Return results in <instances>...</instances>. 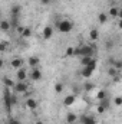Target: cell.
Returning a JSON list of instances; mask_svg holds the SVG:
<instances>
[{
	"label": "cell",
	"instance_id": "obj_29",
	"mask_svg": "<svg viewBox=\"0 0 122 124\" xmlns=\"http://www.w3.org/2000/svg\"><path fill=\"white\" fill-rule=\"evenodd\" d=\"M55 91L58 94H61L63 91V84L62 82H58V84H55Z\"/></svg>",
	"mask_w": 122,
	"mask_h": 124
},
{
	"label": "cell",
	"instance_id": "obj_17",
	"mask_svg": "<svg viewBox=\"0 0 122 124\" xmlns=\"http://www.w3.org/2000/svg\"><path fill=\"white\" fill-rule=\"evenodd\" d=\"M27 62H29V65H30L32 68H36V66L40 63V59H39V56H30Z\"/></svg>",
	"mask_w": 122,
	"mask_h": 124
},
{
	"label": "cell",
	"instance_id": "obj_16",
	"mask_svg": "<svg viewBox=\"0 0 122 124\" xmlns=\"http://www.w3.org/2000/svg\"><path fill=\"white\" fill-rule=\"evenodd\" d=\"M22 65H23V59H22V58H14V59L12 61V66H13L14 69L22 68Z\"/></svg>",
	"mask_w": 122,
	"mask_h": 124
},
{
	"label": "cell",
	"instance_id": "obj_11",
	"mask_svg": "<svg viewBox=\"0 0 122 124\" xmlns=\"http://www.w3.org/2000/svg\"><path fill=\"white\" fill-rule=\"evenodd\" d=\"M26 107L30 108V110H36L37 108V101L34 98H27L26 100Z\"/></svg>",
	"mask_w": 122,
	"mask_h": 124
},
{
	"label": "cell",
	"instance_id": "obj_2",
	"mask_svg": "<svg viewBox=\"0 0 122 124\" xmlns=\"http://www.w3.org/2000/svg\"><path fill=\"white\" fill-rule=\"evenodd\" d=\"M73 55H79V56H92L93 55V48L92 46H81V48H75Z\"/></svg>",
	"mask_w": 122,
	"mask_h": 124
},
{
	"label": "cell",
	"instance_id": "obj_5",
	"mask_svg": "<svg viewBox=\"0 0 122 124\" xmlns=\"http://www.w3.org/2000/svg\"><path fill=\"white\" fill-rule=\"evenodd\" d=\"M81 63L82 66H91L92 69H96V61L93 59V56H82Z\"/></svg>",
	"mask_w": 122,
	"mask_h": 124
},
{
	"label": "cell",
	"instance_id": "obj_1",
	"mask_svg": "<svg viewBox=\"0 0 122 124\" xmlns=\"http://www.w3.org/2000/svg\"><path fill=\"white\" fill-rule=\"evenodd\" d=\"M55 28L59 32H62V33H69V32L73 29V23L70 20H68V19H63V20H59L55 25Z\"/></svg>",
	"mask_w": 122,
	"mask_h": 124
},
{
	"label": "cell",
	"instance_id": "obj_22",
	"mask_svg": "<svg viewBox=\"0 0 122 124\" xmlns=\"http://www.w3.org/2000/svg\"><path fill=\"white\" fill-rule=\"evenodd\" d=\"M106 20H108V15L106 13H99L98 15V22L99 23H106Z\"/></svg>",
	"mask_w": 122,
	"mask_h": 124
},
{
	"label": "cell",
	"instance_id": "obj_27",
	"mask_svg": "<svg viewBox=\"0 0 122 124\" xmlns=\"http://www.w3.org/2000/svg\"><path fill=\"white\" fill-rule=\"evenodd\" d=\"M93 88H95V84H93V82H85V85H83V90H85V91H88V93L92 91Z\"/></svg>",
	"mask_w": 122,
	"mask_h": 124
},
{
	"label": "cell",
	"instance_id": "obj_39",
	"mask_svg": "<svg viewBox=\"0 0 122 124\" xmlns=\"http://www.w3.org/2000/svg\"><path fill=\"white\" fill-rule=\"evenodd\" d=\"M0 17H1V10H0Z\"/></svg>",
	"mask_w": 122,
	"mask_h": 124
},
{
	"label": "cell",
	"instance_id": "obj_12",
	"mask_svg": "<svg viewBox=\"0 0 122 124\" xmlns=\"http://www.w3.org/2000/svg\"><path fill=\"white\" fill-rule=\"evenodd\" d=\"M20 12H22V6H20V4H13V6H12V9H10L12 16H19V15H20Z\"/></svg>",
	"mask_w": 122,
	"mask_h": 124
},
{
	"label": "cell",
	"instance_id": "obj_3",
	"mask_svg": "<svg viewBox=\"0 0 122 124\" xmlns=\"http://www.w3.org/2000/svg\"><path fill=\"white\" fill-rule=\"evenodd\" d=\"M3 100H4V107H6V111H10L12 110V93L7 87H4V93H3Z\"/></svg>",
	"mask_w": 122,
	"mask_h": 124
},
{
	"label": "cell",
	"instance_id": "obj_8",
	"mask_svg": "<svg viewBox=\"0 0 122 124\" xmlns=\"http://www.w3.org/2000/svg\"><path fill=\"white\" fill-rule=\"evenodd\" d=\"M53 36V26H46L45 29H43V39H50Z\"/></svg>",
	"mask_w": 122,
	"mask_h": 124
},
{
	"label": "cell",
	"instance_id": "obj_31",
	"mask_svg": "<svg viewBox=\"0 0 122 124\" xmlns=\"http://www.w3.org/2000/svg\"><path fill=\"white\" fill-rule=\"evenodd\" d=\"M7 45H9V42H6V40L0 42V52H4L7 49Z\"/></svg>",
	"mask_w": 122,
	"mask_h": 124
},
{
	"label": "cell",
	"instance_id": "obj_23",
	"mask_svg": "<svg viewBox=\"0 0 122 124\" xmlns=\"http://www.w3.org/2000/svg\"><path fill=\"white\" fill-rule=\"evenodd\" d=\"M82 124H96V120L93 117H83L82 118Z\"/></svg>",
	"mask_w": 122,
	"mask_h": 124
},
{
	"label": "cell",
	"instance_id": "obj_7",
	"mask_svg": "<svg viewBox=\"0 0 122 124\" xmlns=\"http://www.w3.org/2000/svg\"><path fill=\"white\" fill-rule=\"evenodd\" d=\"M30 79L32 81H39L42 79V71L39 68H33L30 71Z\"/></svg>",
	"mask_w": 122,
	"mask_h": 124
},
{
	"label": "cell",
	"instance_id": "obj_6",
	"mask_svg": "<svg viewBox=\"0 0 122 124\" xmlns=\"http://www.w3.org/2000/svg\"><path fill=\"white\" fill-rule=\"evenodd\" d=\"M75 101H76V95L75 94H70V95H68V97L63 98V105L65 107H70V105L75 104Z\"/></svg>",
	"mask_w": 122,
	"mask_h": 124
},
{
	"label": "cell",
	"instance_id": "obj_9",
	"mask_svg": "<svg viewBox=\"0 0 122 124\" xmlns=\"http://www.w3.org/2000/svg\"><path fill=\"white\" fill-rule=\"evenodd\" d=\"M93 71H95V69H92L91 66H83V69H82L81 75H82L83 78H91L92 74H93Z\"/></svg>",
	"mask_w": 122,
	"mask_h": 124
},
{
	"label": "cell",
	"instance_id": "obj_21",
	"mask_svg": "<svg viewBox=\"0 0 122 124\" xmlns=\"http://www.w3.org/2000/svg\"><path fill=\"white\" fill-rule=\"evenodd\" d=\"M99 38V32L96 31V29H92L91 32H89V39L91 40H96Z\"/></svg>",
	"mask_w": 122,
	"mask_h": 124
},
{
	"label": "cell",
	"instance_id": "obj_4",
	"mask_svg": "<svg viewBox=\"0 0 122 124\" xmlns=\"http://www.w3.org/2000/svg\"><path fill=\"white\" fill-rule=\"evenodd\" d=\"M14 93L16 94H23V93H26L27 91V88H29V85L25 82V81H17L16 84H14Z\"/></svg>",
	"mask_w": 122,
	"mask_h": 124
},
{
	"label": "cell",
	"instance_id": "obj_19",
	"mask_svg": "<svg viewBox=\"0 0 122 124\" xmlns=\"http://www.w3.org/2000/svg\"><path fill=\"white\" fill-rule=\"evenodd\" d=\"M108 16H111V17H119V9L118 7H111Z\"/></svg>",
	"mask_w": 122,
	"mask_h": 124
},
{
	"label": "cell",
	"instance_id": "obj_28",
	"mask_svg": "<svg viewBox=\"0 0 122 124\" xmlns=\"http://www.w3.org/2000/svg\"><path fill=\"white\" fill-rule=\"evenodd\" d=\"M73 51H75V48H73V46L66 48V51H65V56H72V55H73Z\"/></svg>",
	"mask_w": 122,
	"mask_h": 124
},
{
	"label": "cell",
	"instance_id": "obj_15",
	"mask_svg": "<svg viewBox=\"0 0 122 124\" xmlns=\"http://www.w3.org/2000/svg\"><path fill=\"white\" fill-rule=\"evenodd\" d=\"M3 84H4V87H7V88H13L16 82H14L12 78H9V77H4V78H3Z\"/></svg>",
	"mask_w": 122,
	"mask_h": 124
},
{
	"label": "cell",
	"instance_id": "obj_37",
	"mask_svg": "<svg viewBox=\"0 0 122 124\" xmlns=\"http://www.w3.org/2000/svg\"><path fill=\"white\" fill-rule=\"evenodd\" d=\"M3 65H4V61H3V59H0V69L3 68Z\"/></svg>",
	"mask_w": 122,
	"mask_h": 124
},
{
	"label": "cell",
	"instance_id": "obj_35",
	"mask_svg": "<svg viewBox=\"0 0 122 124\" xmlns=\"http://www.w3.org/2000/svg\"><path fill=\"white\" fill-rule=\"evenodd\" d=\"M9 124H20V121H19V120H10Z\"/></svg>",
	"mask_w": 122,
	"mask_h": 124
},
{
	"label": "cell",
	"instance_id": "obj_10",
	"mask_svg": "<svg viewBox=\"0 0 122 124\" xmlns=\"http://www.w3.org/2000/svg\"><path fill=\"white\" fill-rule=\"evenodd\" d=\"M16 77H17V81H25L26 77H27V72H26L23 68H19L17 72H16Z\"/></svg>",
	"mask_w": 122,
	"mask_h": 124
},
{
	"label": "cell",
	"instance_id": "obj_32",
	"mask_svg": "<svg viewBox=\"0 0 122 124\" xmlns=\"http://www.w3.org/2000/svg\"><path fill=\"white\" fill-rule=\"evenodd\" d=\"M14 104H17V97L14 94H12V105H14Z\"/></svg>",
	"mask_w": 122,
	"mask_h": 124
},
{
	"label": "cell",
	"instance_id": "obj_20",
	"mask_svg": "<svg viewBox=\"0 0 122 124\" xmlns=\"http://www.w3.org/2000/svg\"><path fill=\"white\" fill-rule=\"evenodd\" d=\"M20 36L22 38H30L32 36V29L30 28H23V31L20 33Z\"/></svg>",
	"mask_w": 122,
	"mask_h": 124
},
{
	"label": "cell",
	"instance_id": "obj_13",
	"mask_svg": "<svg viewBox=\"0 0 122 124\" xmlns=\"http://www.w3.org/2000/svg\"><path fill=\"white\" fill-rule=\"evenodd\" d=\"M12 26H10V22L9 20H6V19H3V20H0V31L3 32H7L10 29Z\"/></svg>",
	"mask_w": 122,
	"mask_h": 124
},
{
	"label": "cell",
	"instance_id": "obj_26",
	"mask_svg": "<svg viewBox=\"0 0 122 124\" xmlns=\"http://www.w3.org/2000/svg\"><path fill=\"white\" fill-rule=\"evenodd\" d=\"M106 97H108V95H106V91H105V90H99L98 94H96L98 101H99V100H103V98H106Z\"/></svg>",
	"mask_w": 122,
	"mask_h": 124
},
{
	"label": "cell",
	"instance_id": "obj_38",
	"mask_svg": "<svg viewBox=\"0 0 122 124\" xmlns=\"http://www.w3.org/2000/svg\"><path fill=\"white\" fill-rule=\"evenodd\" d=\"M36 124H43L42 121H36Z\"/></svg>",
	"mask_w": 122,
	"mask_h": 124
},
{
	"label": "cell",
	"instance_id": "obj_34",
	"mask_svg": "<svg viewBox=\"0 0 122 124\" xmlns=\"http://www.w3.org/2000/svg\"><path fill=\"white\" fill-rule=\"evenodd\" d=\"M50 1H53V0H40V3H42L43 6H47V4H49Z\"/></svg>",
	"mask_w": 122,
	"mask_h": 124
},
{
	"label": "cell",
	"instance_id": "obj_36",
	"mask_svg": "<svg viewBox=\"0 0 122 124\" xmlns=\"http://www.w3.org/2000/svg\"><path fill=\"white\" fill-rule=\"evenodd\" d=\"M106 46H108V48H109V46L112 48V46H114V42H106Z\"/></svg>",
	"mask_w": 122,
	"mask_h": 124
},
{
	"label": "cell",
	"instance_id": "obj_33",
	"mask_svg": "<svg viewBox=\"0 0 122 124\" xmlns=\"http://www.w3.org/2000/svg\"><path fill=\"white\" fill-rule=\"evenodd\" d=\"M105 111H106V110H105L103 107H101V105H98V113H99V114H102V113H105Z\"/></svg>",
	"mask_w": 122,
	"mask_h": 124
},
{
	"label": "cell",
	"instance_id": "obj_30",
	"mask_svg": "<svg viewBox=\"0 0 122 124\" xmlns=\"http://www.w3.org/2000/svg\"><path fill=\"white\" fill-rule=\"evenodd\" d=\"M114 104H115L116 107H121V105H122V97H119V95H118V97H115Z\"/></svg>",
	"mask_w": 122,
	"mask_h": 124
},
{
	"label": "cell",
	"instance_id": "obj_14",
	"mask_svg": "<svg viewBox=\"0 0 122 124\" xmlns=\"http://www.w3.org/2000/svg\"><path fill=\"white\" fill-rule=\"evenodd\" d=\"M76 120H78V116H76L75 113H69V114L66 116V123H68V124L76 123Z\"/></svg>",
	"mask_w": 122,
	"mask_h": 124
},
{
	"label": "cell",
	"instance_id": "obj_18",
	"mask_svg": "<svg viewBox=\"0 0 122 124\" xmlns=\"http://www.w3.org/2000/svg\"><path fill=\"white\" fill-rule=\"evenodd\" d=\"M99 105L101 107H103L105 110H108L109 108V105H111V100L106 97V98H103V100H99Z\"/></svg>",
	"mask_w": 122,
	"mask_h": 124
},
{
	"label": "cell",
	"instance_id": "obj_25",
	"mask_svg": "<svg viewBox=\"0 0 122 124\" xmlns=\"http://www.w3.org/2000/svg\"><path fill=\"white\" fill-rule=\"evenodd\" d=\"M119 72H121V71L115 69L114 66H111V68L108 69V74H109V77H116V75H119Z\"/></svg>",
	"mask_w": 122,
	"mask_h": 124
},
{
	"label": "cell",
	"instance_id": "obj_24",
	"mask_svg": "<svg viewBox=\"0 0 122 124\" xmlns=\"http://www.w3.org/2000/svg\"><path fill=\"white\" fill-rule=\"evenodd\" d=\"M9 22H10V26L17 28L19 26V16H12V20H9Z\"/></svg>",
	"mask_w": 122,
	"mask_h": 124
}]
</instances>
